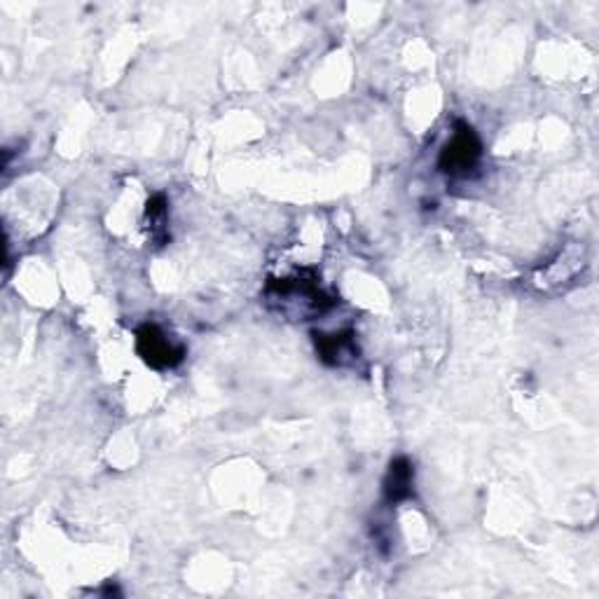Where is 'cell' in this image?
<instances>
[{
    "mask_svg": "<svg viewBox=\"0 0 599 599\" xmlns=\"http://www.w3.org/2000/svg\"><path fill=\"white\" fill-rule=\"evenodd\" d=\"M265 297L272 307H279L286 317L307 321L311 317L331 311L340 300L328 295L314 272H300L289 279H269L265 286Z\"/></svg>",
    "mask_w": 599,
    "mask_h": 599,
    "instance_id": "cell-1",
    "label": "cell"
},
{
    "mask_svg": "<svg viewBox=\"0 0 599 599\" xmlns=\"http://www.w3.org/2000/svg\"><path fill=\"white\" fill-rule=\"evenodd\" d=\"M483 157V143L477 131L469 123H457L453 139H449L438 157V169L447 176H463L477 167Z\"/></svg>",
    "mask_w": 599,
    "mask_h": 599,
    "instance_id": "cell-2",
    "label": "cell"
},
{
    "mask_svg": "<svg viewBox=\"0 0 599 599\" xmlns=\"http://www.w3.org/2000/svg\"><path fill=\"white\" fill-rule=\"evenodd\" d=\"M137 352L143 364L155 370H171L183 364L188 349L183 344H176L167 337L155 323H145L137 331Z\"/></svg>",
    "mask_w": 599,
    "mask_h": 599,
    "instance_id": "cell-3",
    "label": "cell"
},
{
    "mask_svg": "<svg viewBox=\"0 0 599 599\" xmlns=\"http://www.w3.org/2000/svg\"><path fill=\"white\" fill-rule=\"evenodd\" d=\"M314 337V347H317V354L326 366L333 368H344L358 361V347H356V335L354 331H342V333H311Z\"/></svg>",
    "mask_w": 599,
    "mask_h": 599,
    "instance_id": "cell-4",
    "label": "cell"
},
{
    "mask_svg": "<svg viewBox=\"0 0 599 599\" xmlns=\"http://www.w3.org/2000/svg\"><path fill=\"white\" fill-rule=\"evenodd\" d=\"M384 501L388 506H398L403 501L412 499L415 494V467L408 457H396L388 463V471L382 483Z\"/></svg>",
    "mask_w": 599,
    "mask_h": 599,
    "instance_id": "cell-5",
    "label": "cell"
},
{
    "mask_svg": "<svg viewBox=\"0 0 599 599\" xmlns=\"http://www.w3.org/2000/svg\"><path fill=\"white\" fill-rule=\"evenodd\" d=\"M167 206H169L167 197H164L162 192L153 194V197H150L148 204H145V218L150 222H155V228H162L164 218H167Z\"/></svg>",
    "mask_w": 599,
    "mask_h": 599,
    "instance_id": "cell-6",
    "label": "cell"
}]
</instances>
